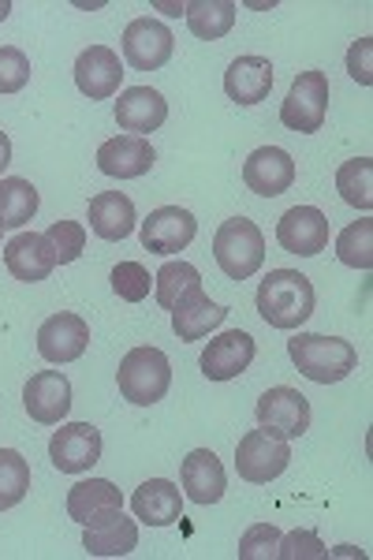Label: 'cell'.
<instances>
[{
    "label": "cell",
    "instance_id": "obj_5",
    "mask_svg": "<svg viewBox=\"0 0 373 560\" xmlns=\"http://www.w3.org/2000/svg\"><path fill=\"white\" fill-rule=\"evenodd\" d=\"M288 464H291V445L269 430L243 433L240 445H235V471H240L243 482L266 486L272 478L284 475Z\"/></svg>",
    "mask_w": 373,
    "mask_h": 560
},
{
    "label": "cell",
    "instance_id": "obj_40",
    "mask_svg": "<svg viewBox=\"0 0 373 560\" xmlns=\"http://www.w3.org/2000/svg\"><path fill=\"white\" fill-rule=\"evenodd\" d=\"M8 15H12V0H0V23H4Z\"/></svg>",
    "mask_w": 373,
    "mask_h": 560
},
{
    "label": "cell",
    "instance_id": "obj_24",
    "mask_svg": "<svg viewBox=\"0 0 373 560\" xmlns=\"http://www.w3.org/2000/svg\"><path fill=\"white\" fill-rule=\"evenodd\" d=\"M135 221H139V213H135V202L124 191H102L90 198V229H94V236L120 243L135 232Z\"/></svg>",
    "mask_w": 373,
    "mask_h": 560
},
{
    "label": "cell",
    "instance_id": "obj_13",
    "mask_svg": "<svg viewBox=\"0 0 373 560\" xmlns=\"http://www.w3.org/2000/svg\"><path fill=\"white\" fill-rule=\"evenodd\" d=\"M23 408L42 427H60L71 411V382L60 370H42L23 388Z\"/></svg>",
    "mask_w": 373,
    "mask_h": 560
},
{
    "label": "cell",
    "instance_id": "obj_2",
    "mask_svg": "<svg viewBox=\"0 0 373 560\" xmlns=\"http://www.w3.org/2000/svg\"><path fill=\"white\" fill-rule=\"evenodd\" d=\"M288 355L303 377H311L317 385H336L343 377H351V370L359 366V351L354 345L340 337H322V332H295L288 340Z\"/></svg>",
    "mask_w": 373,
    "mask_h": 560
},
{
    "label": "cell",
    "instance_id": "obj_16",
    "mask_svg": "<svg viewBox=\"0 0 373 560\" xmlns=\"http://www.w3.org/2000/svg\"><path fill=\"white\" fill-rule=\"evenodd\" d=\"M243 184L261 198H277L295 184V161L280 147H261L243 161Z\"/></svg>",
    "mask_w": 373,
    "mask_h": 560
},
{
    "label": "cell",
    "instance_id": "obj_35",
    "mask_svg": "<svg viewBox=\"0 0 373 560\" xmlns=\"http://www.w3.org/2000/svg\"><path fill=\"white\" fill-rule=\"evenodd\" d=\"M31 83V57L15 45H0V94H20Z\"/></svg>",
    "mask_w": 373,
    "mask_h": 560
},
{
    "label": "cell",
    "instance_id": "obj_4",
    "mask_svg": "<svg viewBox=\"0 0 373 560\" xmlns=\"http://www.w3.org/2000/svg\"><path fill=\"white\" fill-rule=\"evenodd\" d=\"M213 258L229 280H250L261 269V261H266V236L247 217H232V221H224L217 229Z\"/></svg>",
    "mask_w": 373,
    "mask_h": 560
},
{
    "label": "cell",
    "instance_id": "obj_36",
    "mask_svg": "<svg viewBox=\"0 0 373 560\" xmlns=\"http://www.w3.org/2000/svg\"><path fill=\"white\" fill-rule=\"evenodd\" d=\"M280 530L272 527V523H258V527H250L247 535L240 538V560H272L280 549Z\"/></svg>",
    "mask_w": 373,
    "mask_h": 560
},
{
    "label": "cell",
    "instance_id": "obj_33",
    "mask_svg": "<svg viewBox=\"0 0 373 560\" xmlns=\"http://www.w3.org/2000/svg\"><path fill=\"white\" fill-rule=\"evenodd\" d=\"M45 240H49L53 255H57V266H71L86 250V229L79 221H53Z\"/></svg>",
    "mask_w": 373,
    "mask_h": 560
},
{
    "label": "cell",
    "instance_id": "obj_7",
    "mask_svg": "<svg viewBox=\"0 0 373 560\" xmlns=\"http://www.w3.org/2000/svg\"><path fill=\"white\" fill-rule=\"evenodd\" d=\"M258 427L277 433V438L284 441H295L303 438L306 430H311V400H306L299 388L291 385H277V388H266L258 400Z\"/></svg>",
    "mask_w": 373,
    "mask_h": 560
},
{
    "label": "cell",
    "instance_id": "obj_14",
    "mask_svg": "<svg viewBox=\"0 0 373 560\" xmlns=\"http://www.w3.org/2000/svg\"><path fill=\"white\" fill-rule=\"evenodd\" d=\"M254 355H258V345H254L250 332L232 329L213 337L202 351V374L209 382H232V377L247 374Z\"/></svg>",
    "mask_w": 373,
    "mask_h": 560
},
{
    "label": "cell",
    "instance_id": "obj_1",
    "mask_svg": "<svg viewBox=\"0 0 373 560\" xmlns=\"http://www.w3.org/2000/svg\"><path fill=\"white\" fill-rule=\"evenodd\" d=\"M314 284L299 269H272L258 284V314L272 329H299L314 314Z\"/></svg>",
    "mask_w": 373,
    "mask_h": 560
},
{
    "label": "cell",
    "instance_id": "obj_12",
    "mask_svg": "<svg viewBox=\"0 0 373 560\" xmlns=\"http://www.w3.org/2000/svg\"><path fill=\"white\" fill-rule=\"evenodd\" d=\"M90 348V325L79 318V314H53V318L42 322L38 329V351L45 363H75V359H83V351Z\"/></svg>",
    "mask_w": 373,
    "mask_h": 560
},
{
    "label": "cell",
    "instance_id": "obj_23",
    "mask_svg": "<svg viewBox=\"0 0 373 560\" xmlns=\"http://www.w3.org/2000/svg\"><path fill=\"white\" fill-rule=\"evenodd\" d=\"M131 509H135V516L142 523H150V527H168V523H176L184 516V493H179V486L168 482V478H150V482H142L139 490H135Z\"/></svg>",
    "mask_w": 373,
    "mask_h": 560
},
{
    "label": "cell",
    "instance_id": "obj_29",
    "mask_svg": "<svg viewBox=\"0 0 373 560\" xmlns=\"http://www.w3.org/2000/svg\"><path fill=\"white\" fill-rule=\"evenodd\" d=\"M336 191L354 210L370 213L373 210V161L370 158H354L343 161L340 173H336Z\"/></svg>",
    "mask_w": 373,
    "mask_h": 560
},
{
    "label": "cell",
    "instance_id": "obj_22",
    "mask_svg": "<svg viewBox=\"0 0 373 560\" xmlns=\"http://www.w3.org/2000/svg\"><path fill=\"white\" fill-rule=\"evenodd\" d=\"M179 482H184V490L195 504H217L229 490V475H224L213 448H195L179 467Z\"/></svg>",
    "mask_w": 373,
    "mask_h": 560
},
{
    "label": "cell",
    "instance_id": "obj_31",
    "mask_svg": "<svg viewBox=\"0 0 373 560\" xmlns=\"http://www.w3.org/2000/svg\"><path fill=\"white\" fill-rule=\"evenodd\" d=\"M31 493V464L15 448H0V512L15 509Z\"/></svg>",
    "mask_w": 373,
    "mask_h": 560
},
{
    "label": "cell",
    "instance_id": "obj_15",
    "mask_svg": "<svg viewBox=\"0 0 373 560\" xmlns=\"http://www.w3.org/2000/svg\"><path fill=\"white\" fill-rule=\"evenodd\" d=\"M124 83V65L108 45H90L75 60V86L90 102H108Z\"/></svg>",
    "mask_w": 373,
    "mask_h": 560
},
{
    "label": "cell",
    "instance_id": "obj_32",
    "mask_svg": "<svg viewBox=\"0 0 373 560\" xmlns=\"http://www.w3.org/2000/svg\"><path fill=\"white\" fill-rule=\"evenodd\" d=\"M336 258L351 269H373V221L370 217L348 224V229L336 236Z\"/></svg>",
    "mask_w": 373,
    "mask_h": 560
},
{
    "label": "cell",
    "instance_id": "obj_3",
    "mask_svg": "<svg viewBox=\"0 0 373 560\" xmlns=\"http://www.w3.org/2000/svg\"><path fill=\"white\" fill-rule=\"evenodd\" d=\"M116 382H120V396L127 404L150 408V404L165 400L172 385V363L161 348H131L116 370Z\"/></svg>",
    "mask_w": 373,
    "mask_h": 560
},
{
    "label": "cell",
    "instance_id": "obj_27",
    "mask_svg": "<svg viewBox=\"0 0 373 560\" xmlns=\"http://www.w3.org/2000/svg\"><path fill=\"white\" fill-rule=\"evenodd\" d=\"M38 191H34L31 179H20V176H8L0 179V229L4 232H15L23 224L34 221L38 213Z\"/></svg>",
    "mask_w": 373,
    "mask_h": 560
},
{
    "label": "cell",
    "instance_id": "obj_9",
    "mask_svg": "<svg viewBox=\"0 0 373 560\" xmlns=\"http://www.w3.org/2000/svg\"><path fill=\"white\" fill-rule=\"evenodd\" d=\"M277 243L288 255L314 258L329 247V217L317 206H291L277 224Z\"/></svg>",
    "mask_w": 373,
    "mask_h": 560
},
{
    "label": "cell",
    "instance_id": "obj_41",
    "mask_svg": "<svg viewBox=\"0 0 373 560\" xmlns=\"http://www.w3.org/2000/svg\"><path fill=\"white\" fill-rule=\"evenodd\" d=\"M0 236H4V229H0Z\"/></svg>",
    "mask_w": 373,
    "mask_h": 560
},
{
    "label": "cell",
    "instance_id": "obj_18",
    "mask_svg": "<svg viewBox=\"0 0 373 560\" xmlns=\"http://www.w3.org/2000/svg\"><path fill=\"white\" fill-rule=\"evenodd\" d=\"M165 120H168V102L153 86L120 90V102H116V124H120L124 131L145 139V135L165 128Z\"/></svg>",
    "mask_w": 373,
    "mask_h": 560
},
{
    "label": "cell",
    "instance_id": "obj_19",
    "mask_svg": "<svg viewBox=\"0 0 373 560\" xmlns=\"http://www.w3.org/2000/svg\"><path fill=\"white\" fill-rule=\"evenodd\" d=\"M158 153H153L150 139H139V135H116L97 147V168L113 179H139L153 168Z\"/></svg>",
    "mask_w": 373,
    "mask_h": 560
},
{
    "label": "cell",
    "instance_id": "obj_6",
    "mask_svg": "<svg viewBox=\"0 0 373 560\" xmlns=\"http://www.w3.org/2000/svg\"><path fill=\"white\" fill-rule=\"evenodd\" d=\"M325 113H329V75L325 71H299L288 90V102L280 105V124L288 131L311 135L322 131Z\"/></svg>",
    "mask_w": 373,
    "mask_h": 560
},
{
    "label": "cell",
    "instance_id": "obj_21",
    "mask_svg": "<svg viewBox=\"0 0 373 560\" xmlns=\"http://www.w3.org/2000/svg\"><path fill=\"white\" fill-rule=\"evenodd\" d=\"M224 318H229V306L209 300L206 288H195V292H187L184 300L172 306V329H176V337L184 345L209 337L217 325H224Z\"/></svg>",
    "mask_w": 373,
    "mask_h": 560
},
{
    "label": "cell",
    "instance_id": "obj_26",
    "mask_svg": "<svg viewBox=\"0 0 373 560\" xmlns=\"http://www.w3.org/2000/svg\"><path fill=\"white\" fill-rule=\"evenodd\" d=\"M83 549L90 557H127L131 549H139V523L127 520L120 509L105 523L83 527Z\"/></svg>",
    "mask_w": 373,
    "mask_h": 560
},
{
    "label": "cell",
    "instance_id": "obj_25",
    "mask_svg": "<svg viewBox=\"0 0 373 560\" xmlns=\"http://www.w3.org/2000/svg\"><path fill=\"white\" fill-rule=\"evenodd\" d=\"M272 90V65L266 57H240L224 71V94L235 105H258Z\"/></svg>",
    "mask_w": 373,
    "mask_h": 560
},
{
    "label": "cell",
    "instance_id": "obj_39",
    "mask_svg": "<svg viewBox=\"0 0 373 560\" xmlns=\"http://www.w3.org/2000/svg\"><path fill=\"white\" fill-rule=\"evenodd\" d=\"M8 165H12V139L0 131V173H4Z\"/></svg>",
    "mask_w": 373,
    "mask_h": 560
},
{
    "label": "cell",
    "instance_id": "obj_20",
    "mask_svg": "<svg viewBox=\"0 0 373 560\" xmlns=\"http://www.w3.org/2000/svg\"><path fill=\"white\" fill-rule=\"evenodd\" d=\"M120 509H124V493L108 478H86V482H75L68 490V516L83 523V527L105 523Z\"/></svg>",
    "mask_w": 373,
    "mask_h": 560
},
{
    "label": "cell",
    "instance_id": "obj_37",
    "mask_svg": "<svg viewBox=\"0 0 373 560\" xmlns=\"http://www.w3.org/2000/svg\"><path fill=\"white\" fill-rule=\"evenodd\" d=\"M280 560H322L329 557L325 541L314 535V530H291L288 538H280V549H277Z\"/></svg>",
    "mask_w": 373,
    "mask_h": 560
},
{
    "label": "cell",
    "instance_id": "obj_34",
    "mask_svg": "<svg viewBox=\"0 0 373 560\" xmlns=\"http://www.w3.org/2000/svg\"><path fill=\"white\" fill-rule=\"evenodd\" d=\"M153 288V277L142 261H120L113 269V292L120 295L124 303H142Z\"/></svg>",
    "mask_w": 373,
    "mask_h": 560
},
{
    "label": "cell",
    "instance_id": "obj_8",
    "mask_svg": "<svg viewBox=\"0 0 373 560\" xmlns=\"http://www.w3.org/2000/svg\"><path fill=\"white\" fill-rule=\"evenodd\" d=\"M172 49H176V38H172V31H168L165 23L150 20V15L127 23V31H124V60L135 71L165 68L168 60H172Z\"/></svg>",
    "mask_w": 373,
    "mask_h": 560
},
{
    "label": "cell",
    "instance_id": "obj_30",
    "mask_svg": "<svg viewBox=\"0 0 373 560\" xmlns=\"http://www.w3.org/2000/svg\"><path fill=\"white\" fill-rule=\"evenodd\" d=\"M195 288H202V273H198L190 261H165V266L158 269V277H153V295H158V303L172 311L179 300H184L187 292H195Z\"/></svg>",
    "mask_w": 373,
    "mask_h": 560
},
{
    "label": "cell",
    "instance_id": "obj_17",
    "mask_svg": "<svg viewBox=\"0 0 373 560\" xmlns=\"http://www.w3.org/2000/svg\"><path fill=\"white\" fill-rule=\"evenodd\" d=\"M4 266L23 284H38L57 269V255H53L45 232H20L4 243Z\"/></svg>",
    "mask_w": 373,
    "mask_h": 560
},
{
    "label": "cell",
    "instance_id": "obj_38",
    "mask_svg": "<svg viewBox=\"0 0 373 560\" xmlns=\"http://www.w3.org/2000/svg\"><path fill=\"white\" fill-rule=\"evenodd\" d=\"M370 52H373V38H359L348 49V71H351L354 83H362V86L373 83V60H370Z\"/></svg>",
    "mask_w": 373,
    "mask_h": 560
},
{
    "label": "cell",
    "instance_id": "obj_28",
    "mask_svg": "<svg viewBox=\"0 0 373 560\" xmlns=\"http://www.w3.org/2000/svg\"><path fill=\"white\" fill-rule=\"evenodd\" d=\"M235 0H190V4H184V15H187V26L195 38L202 42H217L224 38V34L232 31L235 23Z\"/></svg>",
    "mask_w": 373,
    "mask_h": 560
},
{
    "label": "cell",
    "instance_id": "obj_11",
    "mask_svg": "<svg viewBox=\"0 0 373 560\" xmlns=\"http://www.w3.org/2000/svg\"><path fill=\"white\" fill-rule=\"evenodd\" d=\"M198 236L195 213L184 206H161L142 221V247L150 255H179Z\"/></svg>",
    "mask_w": 373,
    "mask_h": 560
},
{
    "label": "cell",
    "instance_id": "obj_10",
    "mask_svg": "<svg viewBox=\"0 0 373 560\" xmlns=\"http://www.w3.org/2000/svg\"><path fill=\"white\" fill-rule=\"evenodd\" d=\"M49 459L53 467L63 475H83L102 459V430L90 422H68L53 433L49 441Z\"/></svg>",
    "mask_w": 373,
    "mask_h": 560
}]
</instances>
